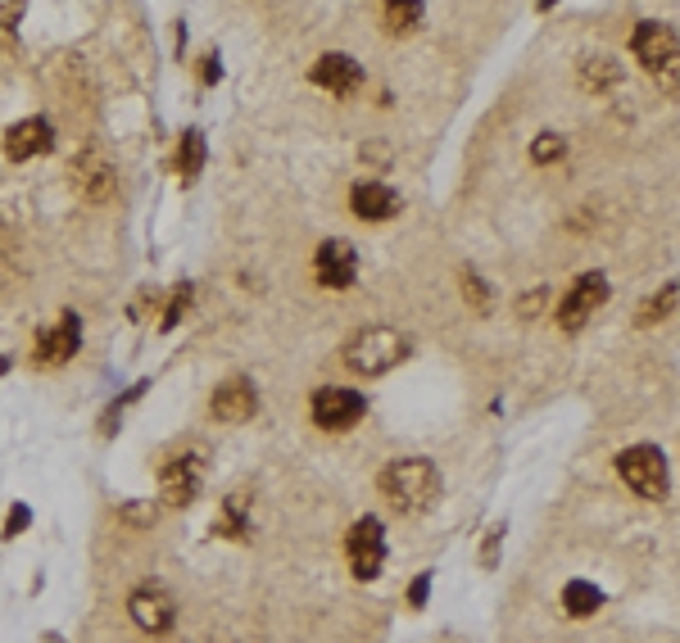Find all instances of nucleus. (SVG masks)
Here are the masks:
<instances>
[{"mask_svg": "<svg viewBox=\"0 0 680 643\" xmlns=\"http://www.w3.org/2000/svg\"><path fill=\"white\" fill-rule=\"evenodd\" d=\"M376 485H382V494H386L390 507L422 512V507H432L436 494H440V472L426 458H395Z\"/></svg>", "mask_w": 680, "mask_h": 643, "instance_id": "nucleus-1", "label": "nucleus"}, {"mask_svg": "<svg viewBox=\"0 0 680 643\" xmlns=\"http://www.w3.org/2000/svg\"><path fill=\"white\" fill-rule=\"evenodd\" d=\"M405 358H409V336L395 326H368L345 345V368L359 376H382L395 363H405Z\"/></svg>", "mask_w": 680, "mask_h": 643, "instance_id": "nucleus-2", "label": "nucleus"}, {"mask_svg": "<svg viewBox=\"0 0 680 643\" xmlns=\"http://www.w3.org/2000/svg\"><path fill=\"white\" fill-rule=\"evenodd\" d=\"M617 472H621V480L631 485V490L640 494V499H667V485H671V476H667V458L653 449V445H631L621 458H617Z\"/></svg>", "mask_w": 680, "mask_h": 643, "instance_id": "nucleus-3", "label": "nucleus"}, {"mask_svg": "<svg viewBox=\"0 0 680 643\" xmlns=\"http://www.w3.org/2000/svg\"><path fill=\"white\" fill-rule=\"evenodd\" d=\"M345 549H349V567H355L359 580H376V576H382L386 539H382V522H376V517H359L355 526H349Z\"/></svg>", "mask_w": 680, "mask_h": 643, "instance_id": "nucleus-4", "label": "nucleus"}, {"mask_svg": "<svg viewBox=\"0 0 680 643\" xmlns=\"http://www.w3.org/2000/svg\"><path fill=\"white\" fill-rule=\"evenodd\" d=\"M309 413H313V422L322 430H345V426H355L368 413V403H363L359 390H345V385H322V390H313Z\"/></svg>", "mask_w": 680, "mask_h": 643, "instance_id": "nucleus-5", "label": "nucleus"}, {"mask_svg": "<svg viewBox=\"0 0 680 643\" xmlns=\"http://www.w3.org/2000/svg\"><path fill=\"white\" fill-rule=\"evenodd\" d=\"M128 612H132V621L145 634H164V630H172V621H178V603H172V594H168V589H159V584L132 589Z\"/></svg>", "mask_w": 680, "mask_h": 643, "instance_id": "nucleus-6", "label": "nucleus"}, {"mask_svg": "<svg viewBox=\"0 0 680 643\" xmlns=\"http://www.w3.org/2000/svg\"><path fill=\"white\" fill-rule=\"evenodd\" d=\"M608 299V277L603 272H586V277H576V286L567 291L563 308H559V322L563 331H576V326H586V318L594 313V308Z\"/></svg>", "mask_w": 680, "mask_h": 643, "instance_id": "nucleus-7", "label": "nucleus"}, {"mask_svg": "<svg viewBox=\"0 0 680 643\" xmlns=\"http://www.w3.org/2000/svg\"><path fill=\"white\" fill-rule=\"evenodd\" d=\"M631 50L649 73H658L667 60L680 55V37H676V28H667V23H640L636 37H631Z\"/></svg>", "mask_w": 680, "mask_h": 643, "instance_id": "nucleus-8", "label": "nucleus"}, {"mask_svg": "<svg viewBox=\"0 0 680 643\" xmlns=\"http://www.w3.org/2000/svg\"><path fill=\"white\" fill-rule=\"evenodd\" d=\"M313 268H318L322 286L345 291V286H355V277H359V254H355V245H349V241H326V245L318 249Z\"/></svg>", "mask_w": 680, "mask_h": 643, "instance_id": "nucleus-9", "label": "nucleus"}, {"mask_svg": "<svg viewBox=\"0 0 680 643\" xmlns=\"http://www.w3.org/2000/svg\"><path fill=\"white\" fill-rule=\"evenodd\" d=\"M159 490H164V503L187 507L200 490V458H168L159 467Z\"/></svg>", "mask_w": 680, "mask_h": 643, "instance_id": "nucleus-10", "label": "nucleus"}, {"mask_svg": "<svg viewBox=\"0 0 680 643\" xmlns=\"http://www.w3.org/2000/svg\"><path fill=\"white\" fill-rule=\"evenodd\" d=\"M78 340H82V322H78V313H64V322L55 326V331H46V336H37V363H46V368H60V363H68L73 353H78Z\"/></svg>", "mask_w": 680, "mask_h": 643, "instance_id": "nucleus-11", "label": "nucleus"}, {"mask_svg": "<svg viewBox=\"0 0 680 643\" xmlns=\"http://www.w3.org/2000/svg\"><path fill=\"white\" fill-rule=\"evenodd\" d=\"M50 145H55V132H50L46 118H23V123H14L10 132H5V154H10L14 164L37 159V154H46Z\"/></svg>", "mask_w": 680, "mask_h": 643, "instance_id": "nucleus-12", "label": "nucleus"}, {"mask_svg": "<svg viewBox=\"0 0 680 643\" xmlns=\"http://www.w3.org/2000/svg\"><path fill=\"white\" fill-rule=\"evenodd\" d=\"M255 408H259L255 385H249V381H227L222 390L214 395L209 413H214L218 422H227V426H241V422H249V417H255Z\"/></svg>", "mask_w": 680, "mask_h": 643, "instance_id": "nucleus-13", "label": "nucleus"}, {"mask_svg": "<svg viewBox=\"0 0 680 643\" xmlns=\"http://www.w3.org/2000/svg\"><path fill=\"white\" fill-rule=\"evenodd\" d=\"M313 82L326 87L332 95H355L363 87V68L349 60V55H322L313 64Z\"/></svg>", "mask_w": 680, "mask_h": 643, "instance_id": "nucleus-14", "label": "nucleus"}, {"mask_svg": "<svg viewBox=\"0 0 680 643\" xmlns=\"http://www.w3.org/2000/svg\"><path fill=\"white\" fill-rule=\"evenodd\" d=\"M349 209H355V218H363V222H386L399 209V195L386 182H359L349 191Z\"/></svg>", "mask_w": 680, "mask_h": 643, "instance_id": "nucleus-15", "label": "nucleus"}, {"mask_svg": "<svg viewBox=\"0 0 680 643\" xmlns=\"http://www.w3.org/2000/svg\"><path fill=\"white\" fill-rule=\"evenodd\" d=\"M73 182H78V191H82L87 200H110V195H114V168H110L105 154L87 150L82 159L73 164Z\"/></svg>", "mask_w": 680, "mask_h": 643, "instance_id": "nucleus-16", "label": "nucleus"}, {"mask_svg": "<svg viewBox=\"0 0 680 643\" xmlns=\"http://www.w3.org/2000/svg\"><path fill=\"white\" fill-rule=\"evenodd\" d=\"M563 607H567V616H594L603 607V594L594 584H586V580H572L563 589Z\"/></svg>", "mask_w": 680, "mask_h": 643, "instance_id": "nucleus-17", "label": "nucleus"}, {"mask_svg": "<svg viewBox=\"0 0 680 643\" xmlns=\"http://www.w3.org/2000/svg\"><path fill=\"white\" fill-rule=\"evenodd\" d=\"M621 82V68H617V60H590V64H581V87L586 91H608V87H617Z\"/></svg>", "mask_w": 680, "mask_h": 643, "instance_id": "nucleus-18", "label": "nucleus"}, {"mask_svg": "<svg viewBox=\"0 0 680 643\" xmlns=\"http://www.w3.org/2000/svg\"><path fill=\"white\" fill-rule=\"evenodd\" d=\"M676 299H680V286H676V281H667V286H663L658 295H653V299H644V304H640V313H636V322H640V326H653V322H663V318L671 313V308H676Z\"/></svg>", "mask_w": 680, "mask_h": 643, "instance_id": "nucleus-19", "label": "nucleus"}, {"mask_svg": "<svg viewBox=\"0 0 680 643\" xmlns=\"http://www.w3.org/2000/svg\"><path fill=\"white\" fill-rule=\"evenodd\" d=\"M214 530H218V535H227V539H241V535L249 530V522H245V494H227L222 517L214 522Z\"/></svg>", "mask_w": 680, "mask_h": 643, "instance_id": "nucleus-20", "label": "nucleus"}, {"mask_svg": "<svg viewBox=\"0 0 680 643\" xmlns=\"http://www.w3.org/2000/svg\"><path fill=\"white\" fill-rule=\"evenodd\" d=\"M200 164H205V137L187 132L182 145H178V177H182V182H191V177L200 172Z\"/></svg>", "mask_w": 680, "mask_h": 643, "instance_id": "nucleus-21", "label": "nucleus"}, {"mask_svg": "<svg viewBox=\"0 0 680 643\" xmlns=\"http://www.w3.org/2000/svg\"><path fill=\"white\" fill-rule=\"evenodd\" d=\"M382 18H386V33H413L422 23V5H386Z\"/></svg>", "mask_w": 680, "mask_h": 643, "instance_id": "nucleus-22", "label": "nucleus"}, {"mask_svg": "<svg viewBox=\"0 0 680 643\" xmlns=\"http://www.w3.org/2000/svg\"><path fill=\"white\" fill-rule=\"evenodd\" d=\"M463 295H467V304L476 308V313H490V295H486V281L482 277H463Z\"/></svg>", "mask_w": 680, "mask_h": 643, "instance_id": "nucleus-23", "label": "nucleus"}, {"mask_svg": "<svg viewBox=\"0 0 680 643\" xmlns=\"http://www.w3.org/2000/svg\"><path fill=\"white\" fill-rule=\"evenodd\" d=\"M559 154H563V137H553V132H544V137L531 145V159H536V164H553Z\"/></svg>", "mask_w": 680, "mask_h": 643, "instance_id": "nucleus-24", "label": "nucleus"}, {"mask_svg": "<svg viewBox=\"0 0 680 643\" xmlns=\"http://www.w3.org/2000/svg\"><path fill=\"white\" fill-rule=\"evenodd\" d=\"M653 82H658L667 95H680V55H676V60H667L658 73H653Z\"/></svg>", "mask_w": 680, "mask_h": 643, "instance_id": "nucleus-25", "label": "nucleus"}, {"mask_svg": "<svg viewBox=\"0 0 680 643\" xmlns=\"http://www.w3.org/2000/svg\"><path fill=\"white\" fill-rule=\"evenodd\" d=\"M28 522H33V512L23 507V503H14V507H10V522H5V530H0V539H14L23 526H28Z\"/></svg>", "mask_w": 680, "mask_h": 643, "instance_id": "nucleus-26", "label": "nucleus"}, {"mask_svg": "<svg viewBox=\"0 0 680 643\" xmlns=\"http://www.w3.org/2000/svg\"><path fill=\"white\" fill-rule=\"evenodd\" d=\"M426 594H432V571H422V576L413 580V589H409V603H413V607H422V603H426Z\"/></svg>", "mask_w": 680, "mask_h": 643, "instance_id": "nucleus-27", "label": "nucleus"}, {"mask_svg": "<svg viewBox=\"0 0 680 643\" xmlns=\"http://www.w3.org/2000/svg\"><path fill=\"white\" fill-rule=\"evenodd\" d=\"M544 299H549V291H531V295H526V299H522V313H526V318H531V313H536V308H540Z\"/></svg>", "mask_w": 680, "mask_h": 643, "instance_id": "nucleus-28", "label": "nucleus"}, {"mask_svg": "<svg viewBox=\"0 0 680 643\" xmlns=\"http://www.w3.org/2000/svg\"><path fill=\"white\" fill-rule=\"evenodd\" d=\"M123 517H128V522H155V507H128V512H123Z\"/></svg>", "mask_w": 680, "mask_h": 643, "instance_id": "nucleus-29", "label": "nucleus"}, {"mask_svg": "<svg viewBox=\"0 0 680 643\" xmlns=\"http://www.w3.org/2000/svg\"><path fill=\"white\" fill-rule=\"evenodd\" d=\"M218 73H222V68H218V60L209 55V60H205V82H214V77H218Z\"/></svg>", "mask_w": 680, "mask_h": 643, "instance_id": "nucleus-30", "label": "nucleus"}]
</instances>
